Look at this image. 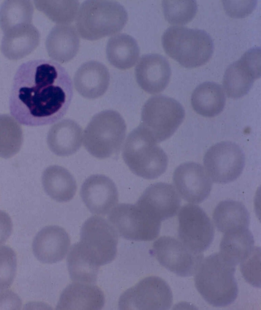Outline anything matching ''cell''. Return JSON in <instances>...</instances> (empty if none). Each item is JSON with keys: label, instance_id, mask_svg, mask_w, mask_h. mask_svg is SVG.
I'll use <instances>...</instances> for the list:
<instances>
[{"label": "cell", "instance_id": "6da1fadb", "mask_svg": "<svg viewBox=\"0 0 261 310\" xmlns=\"http://www.w3.org/2000/svg\"><path fill=\"white\" fill-rule=\"evenodd\" d=\"M72 96V82L63 67L51 60H31L22 64L14 75L9 109L22 124H50L64 116Z\"/></svg>", "mask_w": 261, "mask_h": 310}, {"label": "cell", "instance_id": "7a4b0ae2", "mask_svg": "<svg viewBox=\"0 0 261 310\" xmlns=\"http://www.w3.org/2000/svg\"><path fill=\"white\" fill-rule=\"evenodd\" d=\"M118 241L114 227L104 218L93 216L83 224L80 241L74 244L69 254L90 270L98 272L99 267L116 257Z\"/></svg>", "mask_w": 261, "mask_h": 310}, {"label": "cell", "instance_id": "3957f363", "mask_svg": "<svg viewBox=\"0 0 261 310\" xmlns=\"http://www.w3.org/2000/svg\"><path fill=\"white\" fill-rule=\"evenodd\" d=\"M235 271L236 267L219 252L212 254L202 260L194 274L195 287L212 306H228L235 301L238 294Z\"/></svg>", "mask_w": 261, "mask_h": 310}, {"label": "cell", "instance_id": "277c9868", "mask_svg": "<svg viewBox=\"0 0 261 310\" xmlns=\"http://www.w3.org/2000/svg\"><path fill=\"white\" fill-rule=\"evenodd\" d=\"M75 19L79 36L94 41L118 34L126 24L128 14L116 1L88 0L79 7Z\"/></svg>", "mask_w": 261, "mask_h": 310}, {"label": "cell", "instance_id": "5b68a950", "mask_svg": "<svg viewBox=\"0 0 261 310\" xmlns=\"http://www.w3.org/2000/svg\"><path fill=\"white\" fill-rule=\"evenodd\" d=\"M162 44L169 57L188 68L205 64L214 49L213 41L205 31L181 26L168 28L162 37Z\"/></svg>", "mask_w": 261, "mask_h": 310}, {"label": "cell", "instance_id": "8992f818", "mask_svg": "<svg viewBox=\"0 0 261 310\" xmlns=\"http://www.w3.org/2000/svg\"><path fill=\"white\" fill-rule=\"evenodd\" d=\"M122 155L130 170L145 179L156 178L167 168V154L140 124L127 136Z\"/></svg>", "mask_w": 261, "mask_h": 310}, {"label": "cell", "instance_id": "52a82bcc", "mask_svg": "<svg viewBox=\"0 0 261 310\" xmlns=\"http://www.w3.org/2000/svg\"><path fill=\"white\" fill-rule=\"evenodd\" d=\"M126 133V125L119 113L102 111L92 118L85 129L84 145L93 157L106 159L119 152Z\"/></svg>", "mask_w": 261, "mask_h": 310}, {"label": "cell", "instance_id": "ba28073f", "mask_svg": "<svg viewBox=\"0 0 261 310\" xmlns=\"http://www.w3.org/2000/svg\"><path fill=\"white\" fill-rule=\"evenodd\" d=\"M185 112L175 99L164 95L149 98L143 106L140 124L158 143L170 137L182 122Z\"/></svg>", "mask_w": 261, "mask_h": 310}, {"label": "cell", "instance_id": "9c48e42d", "mask_svg": "<svg viewBox=\"0 0 261 310\" xmlns=\"http://www.w3.org/2000/svg\"><path fill=\"white\" fill-rule=\"evenodd\" d=\"M173 300L171 289L166 281L160 277L149 276L123 293L118 306L121 310H167Z\"/></svg>", "mask_w": 261, "mask_h": 310}, {"label": "cell", "instance_id": "30bf717a", "mask_svg": "<svg viewBox=\"0 0 261 310\" xmlns=\"http://www.w3.org/2000/svg\"><path fill=\"white\" fill-rule=\"evenodd\" d=\"M108 220L121 237L140 241L156 238L162 223L143 213L135 204L128 203L116 205L109 212Z\"/></svg>", "mask_w": 261, "mask_h": 310}, {"label": "cell", "instance_id": "8fae6325", "mask_svg": "<svg viewBox=\"0 0 261 310\" xmlns=\"http://www.w3.org/2000/svg\"><path fill=\"white\" fill-rule=\"evenodd\" d=\"M245 154L235 143L222 141L211 146L203 158L205 170L214 182L226 184L236 180L242 173Z\"/></svg>", "mask_w": 261, "mask_h": 310}, {"label": "cell", "instance_id": "7c38bea8", "mask_svg": "<svg viewBox=\"0 0 261 310\" xmlns=\"http://www.w3.org/2000/svg\"><path fill=\"white\" fill-rule=\"evenodd\" d=\"M151 252L162 266L181 277L194 275L203 259L202 252L170 236H162L155 241Z\"/></svg>", "mask_w": 261, "mask_h": 310}, {"label": "cell", "instance_id": "4fadbf2b", "mask_svg": "<svg viewBox=\"0 0 261 310\" xmlns=\"http://www.w3.org/2000/svg\"><path fill=\"white\" fill-rule=\"evenodd\" d=\"M178 239L193 250L203 252L211 244L215 234L213 223L199 206L187 204L178 214Z\"/></svg>", "mask_w": 261, "mask_h": 310}, {"label": "cell", "instance_id": "5bb4252c", "mask_svg": "<svg viewBox=\"0 0 261 310\" xmlns=\"http://www.w3.org/2000/svg\"><path fill=\"white\" fill-rule=\"evenodd\" d=\"M260 76V49L253 47L227 67L223 79V87L228 97L239 98L247 94L254 81Z\"/></svg>", "mask_w": 261, "mask_h": 310}, {"label": "cell", "instance_id": "9a60e30c", "mask_svg": "<svg viewBox=\"0 0 261 310\" xmlns=\"http://www.w3.org/2000/svg\"><path fill=\"white\" fill-rule=\"evenodd\" d=\"M180 202L172 185L160 182L148 187L135 205L150 217L162 222L176 214Z\"/></svg>", "mask_w": 261, "mask_h": 310}, {"label": "cell", "instance_id": "2e32d148", "mask_svg": "<svg viewBox=\"0 0 261 310\" xmlns=\"http://www.w3.org/2000/svg\"><path fill=\"white\" fill-rule=\"evenodd\" d=\"M175 189L185 200L194 203L203 201L212 190V180L203 167L188 162L179 165L173 175Z\"/></svg>", "mask_w": 261, "mask_h": 310}, {"label": "cell", "instance_id": "e0dca14e", "mask_svg": "<svg viewBox=\"0 0 261 310\" xmlns=\"http://www.w3.org/2000/svg\"><path fill=\"white\" fill-rule=\"evenodd\" d=\"M81 196L88 210L98 215L109 213L118 201V192L115 183L102 174L88 177L82 185Z\"/></svg>", "mask_w": 261, "mask_h": 310}, {"label": "cell", "instance_id": "ac0fdd59", "mask_svg": "<svg viewBox=\"0 0 261 310\" xmlns=\"http://www.w3.org/2000/svg\"><path fill=\"white\" fill-rule=\"evenodd\" d=\"M171 74V68L167 59L156 54L142 56L135 69L138 84L146 92L151 94L164 91L169 83Z\"/></svg>", "mask_w": 261, "mask_h": 310}, {"label": "cell", "instance_id": "d6986e66", "mask_svg": "<svg viewBox=\"0 0 261 310\" xmlns=\"http://www.w3.org/2000/svg\"><path fill=\"white\" fill-rule=\"evenodd\" d=\"M70 245V237L63 228L58 225H48L42 228L36 235L32 249L34 255L40 262L52 264L64 259Z\"/></svg>", "mask_w": 261, "mask_h": 310}, {"label": "cell", "instance_id": "ffe728a7", "mask_svg": "<svg viewBox=\"0 0 261 310\" xmlns=\"http://www.w3.org/2000/svg\"><path fill=\"white\" fill-rule=\"evenodd\" d=\"M110 76L107 67L96 61L83 63L73 77V85L77 92L88 99H95L107 91Z\"/></svg>", "mask_w": 261, "mask_h": 310}, {"label": "cell", "instance_id": "44dd1931", "mask_svg": "<svg viewBox=\"0 0 261 310\" xmlns=\"http://www.w3.org/2000/svg\"><path fill=\"white\" fill-rule=\"evenodd\" d=\"M104 304V294L98 287L74 281L62 292L56 309L99 310Z\"/></svg>", "mask_w": 261, "mask_h": 310}, {"label": "cell", "instance_id": "7402d4cb", "mask_svg": "<svg viewBox=\"0 0 261 310\" xmlns=\"http://www.w3.org/2000/svg\"><path fill=\"white\" fill-rule=\"evenodd\" d=\"M80 45V36L76 28L70 24L54 27L45 41L48 55L58 63L71 60L77 54Z\"/></svg>", "mask_w": 261, "mask_h": 310}, {"label": "cell", "instance_id": "603a6c76", "mask_svg": "<svg viewBox=\"0 0 261 310\" xmlns=\"http://www.w3.org/2000/svg\"><path fill=\"white\" fill-rule=\"evenodd\" d=\"M40 33L32 23L14 28L4 33L1 50L11 60H17L30 54L38 46Z\"/></svg>", "mask_w": 261, "mask_h": 310}, {"label": "cell", "instance_id": "cb8c5ba5", "mask_svg": "<svg viewBox=\"0 0 261 310\" xmlns=\"http://www.w3.org/2000/svg\"><path fill=\"white\" fill-rule=\"evenodd\" d=\"M83 131L75 121L63 119L53 125L47 136L50 150L56 155L67 157L76 152L81 147Z\"/></svg>", "mask_w": 261, "mask_h": 310}, {"label": "cell", "instance_id": "d4e9b609", "mask_svg": "<svg viewBox=\"0 0 261 310\" xmlns=\"http://www.w3.org/2000/svg\"><path fill=\"white\" fill-rule=\"evenodd\" d=\"M42 183L47 194L58 202L70 201L77 189L76 181L72 175L59 165H51L44 170Z\"/></svg>", "mask_w": 261, "mask_h": 310}, {"label": "cell", "instance_id": "484cf974", "mask_svg": "<svg viewBox=\"0 0 261 310\" xmlns=\"http://www.w3.org/2000/svg\"><path fill=\"white\" fill-rule=\"evenodd\" d=\"M106 51L110 63L121 70L134 66L140 55L137 41L125 33H119L111 37L107 42Z\"/></svg>", "mask_w": 261, "mask_h": 310}, {"label": "cell", "instance_id": "4316f807", "mask_svg": "<svg viewBox=\"0 0 261 310\" xmlns=\"http://www.w3.org/2000/svg\"><path fill=\"white\" fill-rule=\"evenodd\" d=\"M191 105L198 114L206 117L218 115L223 110L226 98L221 86L206 82L198 85L191 95Z\"/></svg>", "mask_w": 261, "mask_h": 310}, {"label": "cell", "instance_id": "83f0119b", "mask_svg": "<svg viewBox=\"0 0 261 310\" xmlns=\"http://www.w3.org/2000/svg\"><path fill=\"white\" fill-rule=\"evenodd\" d=\"M224 234L220 244L219 253L226 261L236 267L253 250L254 243L253 235L248 228Z\"/></svg>", "mask_w": 261, "mask_h": 310}, {"label": "cell", "instance_id": "f1b7e54d", "mask_svg": "<svg viewBox=\"0 0 261 310\" xmlns=\"http://www.w3.org/2000/svg\"><path fill=\"white\" fill-rule=\"evenodd\" d=\"M213 218L216 227L223 233L247 228L250 223L249 213L245 206L232 200L221 201L215 208Z\"/></svg>", "mask_w": 261, "mask_h": 310}, {"label": "cell", "instance_id": "f546056e", "mask_svg": "<svg viewBox=\"0 0 261 310\" xmlns=\"http://www.w3.org/2000/svg\"><path fill=\"white\" fill-rule=\"evenodd\" d=\"M34 7L28 0L5 1L0 7V27L5 33L23 24L32 23Z\"/></svg>", "mask_w": 261, "mask_h": 310}, {"label": "cell", "instance_id": "4dcf8cb0", "mask_svg": "<svg viewBox=\"0 0 261 310\" xmlns=\"http://www.w3.org/2000/svg\"><path fill=\"white\" fill-rule=\"evenodd\" d=\"M22 142V130L19 122L9 115H0V157H12L19 152Z\"/></svg>", "mask_w": 261, "mask_h": 310}, {"label": "cell", "instance_id": "1f68e13d", "mask_svg": "<svg viewBox=\"0 0 261 310\" xmlns=\"http://www.w3.org/2000/svg\"><path fill=\"white\" fill-rule=\"evenodd\" d=\"M37 9L58 24H70L75 19L80 7L76 0L35 1Z\"/></svg>", "mask_w": 261, "mask_h": 310}, {"label": "cell", "instance_id": "d6a6232c", "mask_svg": "<svg viewBox=\"0 0 261 310\" xmlns=\"http://www.w3.org/2000/svg\"><path fill=\"white\" fill-rule=\"evenodd\" d=\"M165 19L170 24L182 25L191 21L197 12L194 0H166L162 3Z\"/></svg>", "mask_w": 261, "mask_h": 310}, {"label": "cell", "instance_id": "836d02e7", "mask_svg": "<svg viewBox=\"0 0 261 310\" xmlns=\"http://www.w3.org/2000/svg\"><path fill=\"white\" fill-rule=\"evenodd\" d=\"M16 268L17 259L14 251L8 246L0 247V291L11 287Z\"/></svg>", "mask_w": 261, "mask_h": 310}, {"label": "cell", "instance_id": "e575fe53", "mask_svg": "<svg viewBox=\"0 0 261 310\" xmlns=\"http://www.w3.org/2000/svg\"><path fill=\"white\" fill-rule=\"evenodd\" d=\"M260 250L259 247H254L250 255L240 263V269L246 280L252 285L260 287L259 267Z\"/></svg>", "mask_w": 261, "mask_h": 310}, {"label": "cell", "instance_id": "d590c367", "mask_svg": "<svg viewBox=\"0 0 261 310\" xmlns=\"http://www.w3.org/2000/svg\"><path fill=\"white\" fill-rule=\"evenodd\" d=\"M256 1H223L226 13L232 17H244L250 14L256 6Z\"/></svg>", "mask_w": 261, "mask_h": 310}, {"label": "cell", "instance_id": "8d00e7d4", "mask_svg": "<svg viewBox=\"0 0 261 310\" xmlns=\"http://www.w3.org/2000/svg\"><path fill=\"white\" fill-rule=\"evenodd\" d=\"M21 306V299L13 291L7 289L0 291V309H19Z\"/></svg>", "mask_w": 261, "mask_h": 310}, {"label": "cell", "instance_id": "74e56055", "mask_svg": "<svg viewBox=\"0 0 261 310\" xmlns=\"http://www.w3.org/2000/svg\"><path fill=\"white\" fill-rule=\"evenodd\" d=\"M13 224L10 216L0 210V246L4 244L11 236Z\"/></svg>", "mask_w": 261, "mask_h": 310}]
</instances>
